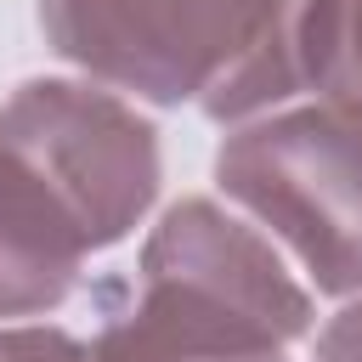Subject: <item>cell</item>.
I'll return each instance as SVG.
<instances>
[{
	"label": "cell",
	"instance_id": "6",
	"mask_svg": "<svg viewBox=\"0 0 362 362\" xmlns=\"http://www.w3.org/2000/svg\"><path fill=\"white\" fill-rule=\"evenodd\" d=\"M294 57L305 96L362 113V0H300Z\"/></svg>",
	"mask_w": 362,
	"mask_h": 362
},
{
	"label": "cell",
	"instance_id": "2",
	"mask_svg": "<svg viewBox=\"0 0 362 362\" xmlns=\"http://www.w3.org/2000/svg\"><path fill=\"white\" fill-rule=\"evenodd\" d=\"M300 0H40L45 45L107 90L249 124L305 96L294 57Z\"/></svg>",
	"mask_w": 362,
	"mask_h": 362
},
{
	"label": "cell",
	"instance_id": "1",
	"mask_svg": "<svg viewBox=\"0 0 362 362\" xmlns=\"http://www.w3.org/2000/svg\"><path fill=\"white\" fill-rule=\"evenodd\" d=\"M311 317V288L255 221L181 198L147 232L136 283H102L90 362H283Z\"/></svg>",
	"mask_w": 362,
	"mask_h": 362
},
{
	"label": "cell",
	"instance_id": "8",
	"mask_svg": "<svg viewBox=\"0 0 362 362\" xmlns=\"http://www.w3.org/2000/svg\"><path fill=\"white\" fill-rule=\"evenodd\" d=\"M317 362H362V294H351L317 334Z\"/></svg>",
	"mask_w": 362,
	"mask_h": 362
},
{
	"label": "cell",
	"instance_id": "7",
	"mask_svg": "<svg viewBox=\"0 0 362 362\" xmlns=\"http://www.w3.org/2000/svg\"><path fill=\"white\" fill-rule=\"evenodd\" d=\"M0 362H90V345L51 322L0 328Z\"/></svg>",
	"mask_w": 362,
	"mask_h": 362
},
{
	"label": "cell",
	"instance_id": "5",
	"mask_svg": "<svg viewBox=\"0 0 362 362\" xmlns=\"http://www.w3.org/2000/svg\"><path fill=\"white\" fill-rule=\"evenodd\" d=\"M90 243L51 187L0 147V322L45 317L79 288Z\"/></svg>",
	"mask_w": 362,
	"mask_h": 362
},
{
	"label": "cell",
	"instance_id": "3",
	"mask_svg": "<svg viewBox=\"0 0 362 362\" xmlns=\"http://www.w3.org/2000/svg\"><path fill=\"white\" fill-rule=\"evenodd\" d=\"M215 187L272 243H283L317 294H362V113L339 102H288L232 124L215 153Z\"/></svg>",
	"mask_w": 362,
	"mask_h": 362
},
{
	"label": "cell",
	"instance_id": "4",
	"mask_svg": "<svg viewBox=\"0 0 362 362\" xmlns=\"http://www.w3.org/2000/svg\"><path fill=\"white\" fill-rule=\"evenodd\" d=\"M0 147L74 215L90 255L124 243L158 198V124L96 79H23L0 102Z\"/></svg>",
	"mask_w": 362,
	"mask_h": 362
}]
</instances>
